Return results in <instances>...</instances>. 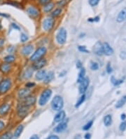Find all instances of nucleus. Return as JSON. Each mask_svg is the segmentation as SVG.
<instances>
[{"label": "nucleus", "mask_w": 126, "mask_h": 139, "mask_svg": "<svg viewBox=\"0 0 126 139\" xmlns=\"http://www.w3.org/2000/svg\"><path fill=\"white\" fill-rule=\"evenodd\" d=\"M13 49H14V48H13V46H9L7 51H8V53H12V52H13Z\"/></svg>", "instance_id": "52"}, {"label": "nucleus", "mask_w": 126, "mask_h": 139, "mask_svg": "<svg viewBox=\"0 0 126 139\" xmlns=\"http://www.w3.org/2000/svg\"><path fill=\"white\" fill-rule=\"evenodd\" d=\"M11 27L14 28V29H17V30H19L20 29V27L18 26V25H16V23H11Z\"/></svg>", "instance_id": "48"}, {"label": "nucleus", "mask_w": 126, "mask_h": 139, "mask_svg": "<svg viewBox=\"0 0 126 139\" xmlns=\"http://www.w3.org/2000/svg\"><path fill=\"white\" fill-rule=\"evenodd\" d=\"M92 51L94 54L98 56H102L103 54V49H102V44L100 42H97L93 46Z\"/></svg>", "instance_id": "11"}, {"label": "nucleus", "mask_w": 126, "mask_h": 139, "mask_svg": "<svg viewBox=\"0 0 126 139\" xmlns=\"http://www.w3.org/2000/svg\"><path fill=\"white\" fill-rule=\"evenodd\" d=\"M66 117V113L65 111L63 110H60L56 114V115L54 117V122H57V123H60L61 122H62L64 120V119Z\"/></svg>", "instance_id": "15"}, {"label": "nucleus", "mask_w": 126, "mask_h": 139, "mask_svg": "<svg viewBox=\"0 0 126 139\" xmlns=\"http://www.w3.org/2000/svg\"><path fill=\"white\" fill-rule=\"evenodd\" d=\"M63 106H64V101L62 97L59 95L55 96L51 101V107L52 110L59 112L62 109Z\"/></svg>", "instance_id": "1"}, {"label": "nucleus", "mask_w": 126, "mask_h": 139, "mask_svg": "<svg viewBox=\"0 0 126 139\" xmlns=\"http://www.w3.org/2000/svg\"><path fill=\"white\" fill-rule=\"evenodd\" d=\"M4 127H5V124H4V122L0 120V131L3 130Z\"/></svg>", "instance_id": "44"}, {"label": "nucleus", "mask_w": 126, "mask_h": 139, "mask_svg": "<svg viewBox=\"0 0 126 139\" xmlns=\"http://www.w3.org/2000/svg\"><path fill=\"white\" fill-rule=\"evenodd\" d=\"M126 103V96H123L121 98L118 100V101L116 104V108H121Z\"/></svg>", "instance_id": "25"}, {"label": "nucleus", "mask_w": 126, "mask_h": 139, "mask_svg": "<svg viewBox=\"0 0 126 139\" xmlns=\"http://www.w3.org/2000/svg\"><path fill=\"white\" fill-rule=\"evenodd\" d=\"M119 128L121 131H124L126 129V121H124L120 124Z\"/></svg>", "instance_id": "39"}, {"label": "nucleus", "mask_w": 126, "mask_h": 139, "mask_svg": "<svg viewBox=\"0 0 126 139\" xmlns=\"http://www.w3.org/2000/svg\"><path fill=\"white\" fill-rule=\"evenodd\" d=\"M65 0H62V1H60V2H58V4L59 6H60V8H62V6L63 5H65Z\"/></svg>", "instance_id": "47"}, {"label": "nucleus", "mask_w": 126, "mask_h": 139, "mask_svg": "<svg viewBox=\"0 0 126 139\" xmlns=\"http://www.w3.org/2000/svg\"><path fill=\"white\" fill-rule=\"evenodd\" d=\"M23 125H22V124H20V125H19L17 128H16V129L15 130V132H14V137L15 138H18L20 136L21 133H22V131H23Z\"/></svg>", "instance_id": "29"}, {"label": "nucleus", "mask_w": 126, "mask_h": 139, "mask_svg": "<svg viewBox=\"0 0 126 139\" xmlns=\"http://www.w3.org/2000/svg\"><path fill=\"white\" fill-rule=\"evenodd\" d=\"M10 69H11V65L10 63H3L0 65V71L4 74L8 73L10 70Z\"/></svg>", "instance_id": "20"}, {"label": "nucleus", "mask_w": 126, "mask_h": 139, "mask_svg": "<svg viewBox=\"0 0 126 139\" xmlns=\"http://www.w3.org/2000/svg\"><path fill=\"white\" fill-rule=\"evenodd\" d=\"M0 16L4 17V18H10V15H8V14H4V13H0Z\"/></svg>", "instance_id": "49"}, {"label": "nucleus", "mask_w": 126, "mask_h": 139, "mask_svg": "<svg viewBox=\"0 0 126 139\" xmlns=\"http://www.w3.org/2000/svg\"><path fill=\"white\" fill-rule=\"evenodd\" d=\"M107 71L109 74H110L111 72H112V68L111 67L110 63H108V65H107Z\"/></svg>", "instance_id": "43"}, {"label": "nucleus", "mask_w": 126, "mask_h": 139, "mask_svg": "<svg viewBox=\"0 0 126 139\" xmlns=\"http://www.w3.org/2000/svg\"><path fill=\"white\" fill-rule=\"evenodd\" d=\"M126 19V7L123 8L118 14L117 18H116V21L118 23H122Z\"/></svg>", "instance_id": "17"}, {"label": "nucleus", "mask_w": 126, "mask_h": 139, "mask_svg": "<svg viewBox=\"0 0 126 139\" xmlns=\"http://www.w3.org/2000/svg\"><path fill=\"white\" fill-rule=\"evenodd\" d=\"M46 75V70H39V71L37 72L35 77H36L37 80L41 81L43 80H44Z\"/></svg>", "instance_id": "21"}, {"label": "nucleus", "mask_w": 126, "mask_h": 139, "mask_svg": "<svg viewBox=\"0 0 126 139\" xmlns=\"http://www.w3.org/2000/svg\"><path fill=\"white\" fill-rule=\"evenodd\" d=\"M51 2H52V0H39V2L42 6L46 5L48 3Z\"/></svg>", "instance_id": "40"}, {"label": "nucleus", "mask_w": 126, "mask_h": 139, "mask_svg": "<svg viewBox=\"0 0 126 139\" xmlns=\"http://www.w3.org/2000/svg\"><path fill=\"white\" fill-rule=\"evenodd\" d=\"M10 108V106L8 103H4V104L0 106V115L3 116V115H6L9 112Z\"/></svg>", "instance_id": "18"}, {"label": "nucleus", "mask_w": 126, "mask_h": 139, "mask_svg": "<svg viewBox=\"0 0 126 139\" xmlns=\"http://www.w3.org/2000/svg\"><path fill=\"white\" fill-rule=\"evenodd\" d=\"M100 21V17L99 16H96L94 18H90L88 19V21L91 22V23H93V22H98Z\"/></svg>", "instance_id": "41"}, {"label": "nucleus", "mask_w": 126, "mask_h": 139, "mask_svg": "<svg viewBox=\"0 0 126 139\" xmlns=\"http://www.w3.org/2000/svg\"><path fill=\"white\" fill-rule=\"evenodd\" d=\"M18 97L19 98L24 99L26 97L30 95V90L29 88H21L18 91Z\"/></svg>", "instance_id": "16"}, {"label": "nucleus", "mask_w": 126, "mask_h": 139, "mask_svg": "<svg viewBox=\"0 0 126 139\" xmlns=\"http://www.w3.org/2000/svg\"><path fill=\"white\" fill-rule=\"evenodd\" d=\"M85 100H86V95L85 94H82V96L80 98H79V99L78 100V101L76 102V105H75V107H79L83 103L84 101H85Z\"/></svg>", "instance_id": "31"}, {"label": "nucleus", "mask_w": 126, "mask_h": 139, "mask_svg": "<svg viewBox=\"0 0 126 139\" xmlns=\"http://www.w3.org/2000/svg\"><path fill=\"white\" fill-rule=\"evenodd\" d=\"M121 120H125V118H126V115H125V114H122V115H121Z\"/></svg>", "instance_id": "54"}, {"label": "nucleus", "mask_w": 126, "mask_h": 139, "mask_svg": "<svg viewBox=\"0 0 126 139\" xmlns=\"http://www.w3.org/2000/svg\"><path fill=\"white\" fill-rule=\"evenodd\" d=\"M92 124H93V121L92 120L90 121V122H88L86 125L83 126V129L84 131H88L90 128H91V126H92Z\"/></svg>", "instance_id": "34"}, {"label": "nucleus", "mask_w": 126, "mask_h": 139, "mask_svg": "<svg viewBox=\"0 0 126 139\" xmlns=\"http://www.w3.org/2000/svg\"><path fill=\"white\" fill-rule=\"evenodd\" d=\"M100 0H88L89 4L91 6H96L99 4Z\"/></svg>", "instance_id": "37"}, {"label": "nucleus", "mask_w": 126, "mask_h": 139, "mask_svg": "<svg viewBox=\"0 0 126 139\" xmlns=\"http://www.w3.org/2000/svg\"><path fill=\"white\" fill-rule=\"evenodd\" d=\"M12 138H13V134L10 132H6L0 136V139H12Z\"/></svg>", "instance_id": "32"}, {"label": "nucleus", "mask_w": 126, "mask_h": 139, "mask_svg": "<svg viewBox=\"0 0 126 139\" xmlns=\"http://www.w3.org/2000/svg\"><path fill=\"white\" fill-rule=\"evenodd\" d=\"M55 25V19L53 18H46L44 20L42 27L45 31H50Z\"/></svg>", "instance_id": "7"}, {"label": "nucleus", "mask_w": 126, "mask_h": 139, "mask_svg": "<svg viewBox=\"0 0 126 139\" xmlns=\"http://www.w3.org/2000/svg\"><path fill=\"white\" fill-rule=\"evenodd\" d=\"M15 60H16L15 56H13V55H10V54L5 56V57L4 58V61L6 63H11L15 61Z\"/></svg>", "instance_id": "30"}, {"label": "nucleus", "mask_w": 126, "mask_h": 139, "mask_svg": "<svg viewBox=\"0 0 126 139\" xmlns=\"http://www.w3.org/2000/svg\"><path fill=\"white\" fill-rule=\"evenodd\" d=\"M78 49H79V51L81 52H83V53H89V51L86 48V46H78Z\"/></svg>", "instance_id": "36"}, {"label": "nucleus", "mask_w": 126, "mask_h": 139, "mask_svg": "<svg viewBox=\"0 0 126 139\" xmlns=\"http://www.w3.org/2000/svg\"><path fill=\"white\" fill-rule=\"evenodd\" d=\"M36 101H37L36 97L34 96H32V95H29L27 97H26L25 98H24V101L23 104L29 107L32 105H34L36 103Z\"/></svg>", "instance_id": "14"}, {"label": "nucleus", "mask_w": 126, "mask_h": 139, "mask_svg": "<svg viewBox=\"0 0 126 139\" xmlns=\"http://www.w3.org/2000/svg\"><path fill=\"white\" fill-rule=\"evenodd\" d=\"M62 12V9L60 7H58V8H55L54 10H52V13H51V16L52 18H57L58 16H60Z\"/></svg>", "instance_id": "28"}, {"label": "nucleus", "mask_w": 126, "mask_h": 139, "mask_svg": "<svg viewBox=\"0 0 126 139\" xmlns=\"http://www.w3.org/2000/svg\"><path fill=\"white\" fill-rule=\"evenodd\" d=\"M84 137H85V139H90V138H91V134H89V133H87Z\"/></svg>", "instance_id": "50"}, {"label": "nucleus", "mask_w": 126, "mask_h": 139, "mask_svg": "<svg viewBox=\"0 0 126 139\" xmlns=\"http://www.w3.org/2000/svg\"><path fill=\"white\" fill-rule=\"evenodd\" d=\"M33 68L32 67H28L23 72V77H24V79H29L31 77L32 75H33Z\"/></svg>", "instance_id": "22"}, {"label": "nucleus", "mask_w": 126, "mask_h": 139, "mask_svg": "<svg viewBox=\"0 0 126 139\" xmlns=\"http://www.w3.org/2000/svg\"><path fill=\"white\" fill-rule=\"evenodd\" d=\"M67 32L66 29L64 27H61L58 30V33L56 34V41L59 44H65L67 41Z\"/></svg>", "instance_id": "4"}, {"label": "nucleus", "mask_w": 126, "mask_h": 139, "mask_svg": "<svg viewBox=\"0 0 126 139\" xmlns=\"http://www.w3.org/2000/svg\"><path fill=\"white\" fill-rule=\"evenodd\" d=\"M29 107L28 106H26L25 105L22 104L18 107V110H17V113L18 117L20 118H24L26 117L27 115L29 113Z\"/></svg>", "instance_id": "8"}, {"label": "nucleus", "mask_w": 126, "mask_h": 139, "mask_svg": "<svg viewBox=\"0 0 126 139\" xmlns=\"http://www.w3.org/2000/svg\"><path fill=\"white\" fill-rule=\"evenodd\" d=\"M11 81L9 79H4L0 82V94H5L10 89Z\"/></svg>", "instance_id": "6"}, {"label": "nucleus", "mask_w": 126, "mask_h": 139, "mask_svg": "<svg viewBox=\"0 0 126 139\" xmlns=\"http://www.w3.org/2000/svg\"><path fill=\"white\" fill-rule=\"evenodd\" d=\"M102 49L103 54H104L106 56H111L113 54V48L107 42L102 44Z\"/></svg>", "instance_id": "13"}, {"label": "nucleus", "mask_w": 126, "mask_h": 139, "mask_svg": "<svg viewBox=\"0 0 126 139\" xmlns=\"http://www.w3.org/2000/svg\"><path fill=\"white\" fill-rule=\"evenodd\" d=\"M28 40V37H27V35H25V34H24V33H22L20 35V41L21 42H25L27 41Z\"/></svg>", "instance_id": "38"}, {"label": "nucleus", "mask_w": 126, "mask_h": 139, "mask_svg": "<svg viewBox=\"0 0 126 139\" xmlns=\"http://www.w3.org/2000/svg\"><path fill=\"white\" fill-rule=\"evenodd\" d=\"M104 124L106 126H109L112 124V117L111 115H107L104 117Z\"/></svg>", "instance_id": "27"}, {"label": "nucleus", "mask_w": 126, "mask_h": 139, "mask_svg": "<svg viewBox=\"0 0 126 139\" xmlns=\"http://www.w3.org/2000/svg\"><path fill=\"white\" fill-rule=\"evenodd\" d=\"M46 64H47V61H46V59L42 58L38 60L37 61L34 62V63L32 65V67L33 68V70H38L42 69V68L44 67Z\"/></svg>", "instance_id": "10"}, {"label": "nucleus", "mask_w": 126, "mask_h": 139, "mask_svg": "<svg viewBox=\"0 0 126 139\" xmlns=\"http://www.w3.org/2000/svg\"><path fill=\"white\" fill-rule=\"evenodd\" d=\"M99 68V65L96 62H91L90 64V69L92 70H97Z\"/></svg>", "instance_id": "35"}, {"label": "nucleus", "mask_w": 126, "mask_h": 139, "mask_svg": "<svg viewBox=\"0 0 126 139\" xmlns=\"http://www.w3.org/2000/svg\"><path fill=\"white\" fill-rule=\"evenodd\" d=\"M4 42H5V40H4V39H0V47H1V46H2L4 45Z\"/></svg>", "instance_id": "53"}, {"label": "nucleus", "mask_w": 126, "mask_h": 139, "mask_svg": "<svg viewBox=\"0 0 126 139\" xmlns=\"http://www.w3.org/2000/svg\"><path fill=\"white\" fill-rule=\"evenodd\" d=\"M54 6H55V4L51 2L48 3L46 5L44 6V8L43 9H44V11L45 13H49V12L53 10Z\"/></svg>", "instance_id": "24"}, {"label": "nucleus", "mask_w": 126, "mask_h": 139, "mask_svg": "<svg viewBox=\"0 0 126 139\" xmlns=\"http://www.w3.org/2000/svg\"><path fill=\"white\" fill-rule=\"evenodd\" d=\"M53 78H54V72H52V71H50L46 75V77L44 78V82L46 84L49 83L52 80Z\"/></svg>", "instance_id": "26"}, {"label": "nucleus", "mask_w": 126, "mask_h": 139, "mask_svg": "<svg viewBox=\"0 0 126 139\" xmlns=\"http://www.w3.org/2000/svg\"><path fill=\"white\" fill-rule=\"evenodd\" d=\"M2 23H1V21H0V29H2Z\"/></svg>", "instance_id": "55"}, {"label": "nucleus", "mask_w": 126, "mask_h": 139, "mask_svg": "<svg viewBox=\"0 0 126 139\" xmlns=\"http://www.w3.org/2000/svg\"><path fill=\"white\" fill-rule=\"evenodd\" d=\"M34 51V46L32 44H27L23 47L21 50V53L25 56H27L32 54V52Z\"/></svg>", "instance_id": "12"}, {"label": "nucleus", "mask_w": 126, "mask_h": 139, "mask_svg": "<svg viewBox=\"0 0 126 139\" xmlns=\"http://www.w3.org/2000/svg\"><path fill=\"white\" fill-rule=\"evenodd\" d=\"M52 95V90L50 88H46L42 91L39 100V105L41 106H44L46 104Z\"/></svg>", "instance_id": "3"}, {"label": "nucleus", "mask_w": 126, "mask_h": 139, "mask_svg": "<svg viewBox=\"0 0 126 139\" xmlns=\"http://www.w3.org/2000/svg\"><path fill=\"white\" fill-rule=\"evenodd\" d=\"M79 93L81 94H83L86 91L90 84V80L88 77H85L84 80L82 81L81 83H79Z\"/></svg>", "instance_id": "9"}, {"label": "nucleus", "mask_w": 126, "mask_h": 139, "mask_svg": "<svg viewBox=\"0 0 126 139\" xmlns=\"http://www.w3.org/2000/svg\"><path fill=\"white\" fill-rule=\"evenodd\" d=\"M25 86H26V88H32V87L35 86V83H34V82H27V83L25 84Z\"/></svg>", "instance_id": "42"}, {"label": "nucleus", "mask_w": 126, "mask_h": 139, "mask_svg": "<svg viewBox=\"0 0 126 139\" xmlns=\"http://www.w3.org/2000/svg\"><path fill=\"white\" fill-rule=\"evenodd\" d=\"M46 139H60L59 138V137L58 136H56V135H51L50 136H48Z\"/></svg>", "instance_id": "46"}, {"label": "nucleus", "mask_w": 126, "mask_h": 139, "mask_svg": "<svg viewBox=\"0 0 126 139\" xmlns=\"http://www.w3.org/2000/svg\"><path fill=\"white\" fill-rule=\"evenodd\" d=\"M27 13L29 15L30 18L33 19L37 18L40 16V11L37 6H29L27 8Z\"/></svg>", "instance_id": "5"}, {"label": "nucleus", "mask_w": 126, "mask_h": 139, "mask_svg": "<svg viewBox=\"0 0 126 139\" xmlns=\"http://www.w3.org/2000/svg\"><path fill=\"white\" fill-rule=\"evenodd\" d=\"M47 52V49L45 46H41L39 48H38L34 51V54L32 55L30 57V61L32 62H35L39 60V59L42 58L44 56L46 55Z\"/></svg>", "instance_id": "2"}, {"label": "nucleus", "mask_w": 126, "mask_h": 139, "mask_svg": "<svg viewBox=\"0 0 126 139\" xmlns=\"http://www.w3.org/2000/svg\"><path fill=\"white\" fill-rule=\"evenodd\" d=\"M111 82H112V84L114 86H118L123 82V80H116L114 77H112L111 78Z\"/></svg>", "instance_id": "33"}, {"label": "nucleus", "mask_w": 126, "mask_h": 139, "mask_svg": "<svg viewBox=\"0 0 126 139\" xmlns=\"http://www.w3.org/2000/svg\"><path fill=\"white\" fill-rule=\"evenodd\" d=\"M85 75H86V70H85L84 67H81L80 69V72H79L78 79H77V82L78 83H81L82 81L83 80L84 78H85Z\"/></svg>", "instance_id": "23"}, {"label": "nucleus", "mask_w": 126, "mask_h": 139, "mask_svg": "<svg viewBox=\"0 0 126 139\" xmlns=\"http://www.w3.org/2000/svg\"><path fill=\"white\" fill-rule=\"evenodd\" d=\"M76 67L78 69H81L82 67V63L80 61H78L76 62Z\"/></svg>", "instance_id": "45"}, {"label": "nucleus", "mask_w": 126, "mask_h": 139, "mask_svg": "<svg viewBox=\"0 0 126 139\" xmlns=\"http://www.w3.org/2000/svg\"><path fill=\"white\" fill-rule=\"evenodd\" d=\"M29 139H39V137L38 135H36V134H34L33 136H32L31 138Z\"/></svg>", "instance_id": "51"}, {"label": "nucleus", "mask_w": 126, "mask_h": 139, "mask_svg": "<svg viewBox=\"0 0 126 139\" xmlns=\"http://www.w3.org/2000/svg\"><path fill=\"white\" fill-rule=\"evenodd\" d=\"M67 127V124L66 122H60V124H58L55 128H54V131L56 132V133H60V132H62L63 131H65L66 128Z\"/></svg>", "instance_id": "19"}]
</instances>
